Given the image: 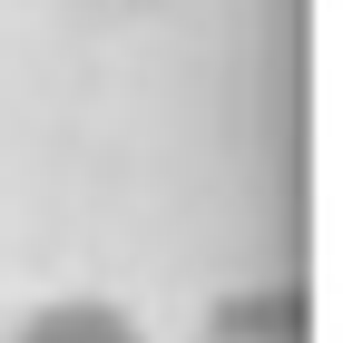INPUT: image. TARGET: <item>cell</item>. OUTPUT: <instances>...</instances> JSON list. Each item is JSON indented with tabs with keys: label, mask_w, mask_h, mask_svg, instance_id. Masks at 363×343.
Wrapping results in <instances>:
<instances>
[{
	"label": "cell",
	"mask_w": 363,
	"mask_h": 343,
	"mask_svg": "<svg viewBox=\"0 0 363 343\" xmlns=\"http://www.w3.org/2000/svg\"><path fill=\"white\" fill-rule=\"evenodd\" d=\"M20 343H138V324L118 304H99V294H69V304H40L20 324Z\"/></svg>",
	"instance_id": "cell-1"
}]
</instances>
